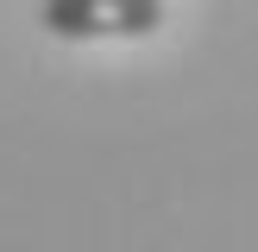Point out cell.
Returning a JSON list of instances; mask_svg holds the SVG:
<instances>
[{
  "label": "cell",
  "instance_id": "obj_1",
  "mask_svg": "<svg viewBox=\"0 0 258 252\" xmlns=\"http://www.w3.org/2000/svg\"><path fill=\"white\" fill-rule=\"evenodd\" d=\"M38 25L50 38H151L164 25V0H44Z\"/></svg>",
  "mask_w": 258,
  "mask_h": 252
}]
</instances>
